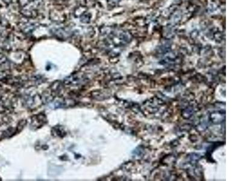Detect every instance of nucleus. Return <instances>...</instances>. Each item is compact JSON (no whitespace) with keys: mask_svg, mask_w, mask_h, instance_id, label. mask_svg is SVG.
<instances>
[{"mask_svg":"<svg viewBox=\"0 0 241 181\" xmlns=\"http://www.w3.org/2000/svg\"><path fill=\"white\" fill-rule=\"evenodd\" d=\"M121 0H107V1L110 5H116L118 4Z\"/></svg>","mask_w":241,"mask_h":181,"instance_id":"f257e3e1","label":"nucleus"}]
</instances>
